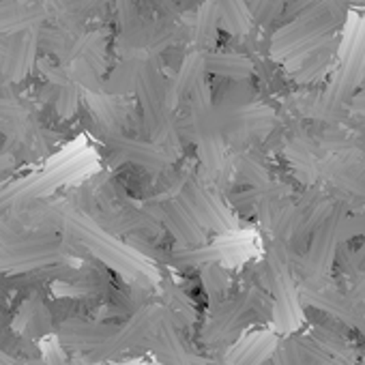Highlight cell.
Segmentation results:
<instances>
[{
	"label": "cell",
	"mask_w": 365,
	"mask_h": 365,
	"mask_svg": "<svg viewBox=\"0 0 365 365\" xmlns=\"http://www.w3.org/2000/svg\"><path fill=\"white\" fill-rule=\"evenodd\" d=\"M273 284H275V324L282 333H292L303 322L301 297L292 284V277L284 262H273Z\"/></svg>",
	"instance_id": "cell-1"
},
{
	"label": "cell",
	"mask_w": 365,
	"mask_h": 365,
	"mask_svg": "<svg viewBox=\"0 0 365 365\" xmlns=\"http://www.w3.org/2000/svg\"><path fill=\"white\" fill-rule=\"evenodd\" d=\"M339 243V222L329 220L320 230L316 232V239L309 247V254L305 258V284H322L329 275V269L335 258V250Z\"/></svg>",
	"instance_id": "cell-2"
},
{
	"label": "cell",
	"mask_w": 365,
	"mask_h": 365,
	"mask_svg": "<svg viewBox=\"0 0 365 365\" xmlns=\"http://www.w3.org/2000/svg\"><path fill=\"white\" fill-rule=\"evenodd\" d=\"M279 337L271 331H258L237 341L226 359V365H262L275 354Z\"/></svg>",
	"instance_id": "cell-3"
},
{
	"label": "cell",
	"mask_w": 365,
	"mask_h": 365,
	"mask_svg": "<svg viewBox=\"0 0 365 365\" xmlns=\"http://www.w3.org/2000/svg\"><path fill=\"white\" fill-rule=\"evenodd\" d=\"M352 297L365 305V273H363V275L356 279V284H354V290H352Z\"/></svg>",
	"instance_id": "cell-4"
}]
</instances>
